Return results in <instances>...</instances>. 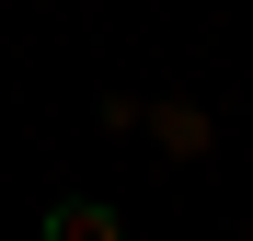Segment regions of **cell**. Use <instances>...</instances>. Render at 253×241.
<instances>
[{"instance_id":"obj_1","label":"cell","mask_w":253,"mask_h":241,"mask_svg":"<svg viewBox=\"0 0 253 241\" xmlns=\"http://www.w3.org/2000/svg\"><path fill=\"white\" fill-rule=\"evenodd\" d=\"M35 241H126V218L104 207V195H69V207H46V230Z\"/></svg>"},{"instance_id":"obj_2","label":"cell","mask_w":253,"mask_h":241,"mask_svg":"<svg viewBox=\"0 0 253 241\" xmlns=\"http://www.w3.org/2000/svg\"><path fill=\"white\" fill-rule=\"evenodd\" d=\"M138 127L173 149V161H196V149H207V115H196V103H161V115H138Z\"/></svg>"}]
</instances>
